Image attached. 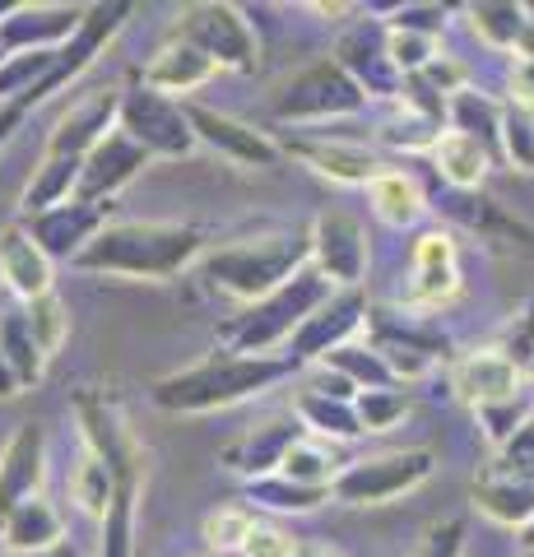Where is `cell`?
Segmentation results:
<instances>
[{
    "mask_svg": "<svg viewBox=\"0 0 534 557\" xmlns=\"http://www.w3.org/2000/svg\"><path fill=\"white\" fill-rule=\"evenodd\" d=\"M210 251V233L196 223H159V219H122L108 223L89 247L79 251L75 270L112 274V278H177L182 270L200 265Z\"/></svg>",
    "mask_w": 534,
    "mask_h": 557,
    "instance_id": "1",
    "label": "cell"
},
{
    "mask_svg": "<svg viewBox=\"0 0 534 557\" xmlns=\"http://www.w3.org/2000/svg\"><path fill=\"white\" fill-rule=\"evenodd\" d=\"M293 372H298V362L288 354L251 358V354H233V348H214L210 358L191 362V368L159 376L149 386V399L163 413H214V409H233L251 395L280 386Z\"/></svg>",
    "mask_w": 534,
    "mask_h": 557,
    "instance_id": "2",
    "label": "cell"
},
{
    "mask_svg": "<svg viewBox=\"0 0 534 557\" xmlns=\"http://www.w3.org/2000/svg\"><path fill=\"white\" fill-rule=\"evenodd\" d=\"M75 418L84 432V446L102 456L116 474V497L112 511L102 520V553L98 557H140L135 553V502H140V479H145V450L135 442L126 413L116 399L98 391L75 395Z\"/></svg>",
    "mask_w": 534,
    "mask_h": 557,
    "instance_id": "3",
    "label": "cell"
},
{
    "mask_svg": "<svg viewBox=\"0 0 534 557\" xmlns=\"http://www.w3.org/2000/svg\"><path fill=\"white\" fill-rule=\"evenodd\" d=\"M312 265V233H261V237H237L219 242L200 256V278L237 302H261L265 293L288 284L298 270Z\"/></svg>",
    "mask_w": 534,
    "mask_h": 557,
    "instance_id": "4",
    "label": "cell"
},
{
    "mask_svg": "<svg viewBox=\"0 0 534 557\" xmlns=\"http://www.w3.org/2000/svg\"><path fill=\"white\" fill-rule=\"evenodd\" d=\"M335 284L325 278L316 265H307L280 284L274 293H265L261 302L243 307L237 317H228L219 325V339L223 348H233V354H251V358H265L274 344H288L298 330L316 317V311L335 298Z\"/></svg>",
    "mask_w": 534,
    "mask_h": 557,
    "instance_id": "5",
    "label": "cell"
},
{
    "mask_svg": "<svg viewBox=\"0 0 534 557\" xmlns=\"http://www.w3.org/2000/svg\"><path fill=\"white\" fill-rule=\"evenodd\" d=\"M368 94L344 75V65L335 57H325L316 65H307L302 75H293L280 98H274V116L293 121V126H307V131H321L325 121H339V116H358L368 108Z\"/></svg>",
    "mask_w": 534,
    "mask_h": 557,
    "instance_id": "6",
    "label": "cell"
},
{
    "mask_svg": "<svg viewBox=\"0 0 534 557\" xmlns=\"http://www.w3.org/2000/svg\"><path fill=\"white\" fill-rule=\"evenodd\" d=\"M437 456L427 446H409V450H386V456H368V460H349L339 469V479L331 483L335 502L344 507H386V502L413 493L419 483L433 479Z\"/></svg>",
    "mask_w": 534,
    "mask_h": 557,
    "instance_id": "7",
    "label": "cell"
},
{
    "mask_svg": "<svg viewBox=\"0 0 534 557\" xmlns=\"http://www.w3.org/2000/svg\"><path fill=\"white\" fill-rule=\"evenodd\" d=\"M116 131L131 135L149 159H186L200 139L186 116V102L153 94L149 84H131L122 89V112H116Z\"/></svg>",
    "mask_w": 534,
    "mask_h": 557,
    "instance_id": "8",
    "label": "cell"
},
{
    "mask_svg": "<svg viewBox=\"0 0 534 557\" xmlns=\"http://www.w3.org/2000/svg\"><path fill=\"white\" fill-rule=\"evenodd\" d=\"M172 38H186L191 47H200L219 70H256V33L247 24V14L237 5H219V0H204V5H186L172 24Z\"/></svg>",
    "mask_w": 534,
    "mask_h": 557,
    "instance_id": "9",
    "label": "cell"
},
{
    "mask_svg": "<svg viewBox=\"0 0 534 557\" xmlns=\"http://www.w3.org/2000/svg\"><path fill=\"white\" fill-rule=\"evenodd\" d=\"M372 348L386 358L395 381H419L437 368L446 339L413 311H372Z\"/></svg>",
    "mask_w": 534,
    "mask_h": 557,
    "instance_id": "10",
    "label": "cell"
},
{
    "mask_svg": "<svg viewBox=\"0 0 534 557\" xmlns=\"http://www.w3.org/2000/svg\"><path fill=\"white\" fill-rule=\"evenodd\" d=\"M372 321V302L363 288H339L331 302H325L312 321H307L298 335L288 339V358L298 362V368H321L325 358L335 354V348L353 344V335Z\"/></svg>",
    "mask_w": 534,
    "mask_h": 557,
    "instance_id": "11",
    "label": "cell"
},
{
    "mask_svg": "<svg viewBox=\"0 0 534 557\" xmlns=\"http://www.w3.org/2000/svg\"><path fill=\"white\" fill-rule=\"evenodd\" d=\"M335 61L344 65L368 98H405V75L390 61V33L386 20H358L335 47Z\"/></svg>",
    "mask_w": 534,
    "mask_h": 557,
    "instance_id": "12",
    "label": "cell"
},
{
    "mask_svg": "<svg viewBox=\"0 0 534 557\" xmlns=\"http://www.w3.org/2000/svg\"><path fill=\"white\" fill-rule=\"evenodd\" d=\"M307 437V428H302V418L298 413H280V418H265V423H256L247 432H237V437L219 450V465L228 469V474L237 479H270V474H280L284 460H288V450L298 446Z\"/></svg>",
    "mask_w": 534,
    "mask_h": 557,
    "instance_id": "13",
    "label": "cell"
},
{
    "mask_svg": "<svg viewBox=\"0 0 534 557\" xmlns=\"http://www.w3.org/2000/svg\"><path fill=\"white\" fill-rule=\"evenodd\" d=\"M460 293V260L451 233H423L413 242V270L400 288V307L423 317V311L446 307Z\"/></svg>",
    "mask_w": 534,
    "mask_h": 557,
    "instance_id": "14",
    "label": "cell"
},
{
    "mask_svg": "<svg viewBox=\"0 0 534 557\" xmlns=\"http://www.w3.org/2000/svg\"><path fill=\"white\" fill-rule=\"evenodd\" d=\"M24 233L38 242V247L51 260H79V251L112 223V205H89V200H65V205H51L42 214H24Z\"/></svg>",
    "mask_w": 534,
    "mask_h": 557,
    "instance_id": "15",
    "label": "cell"
},
{
    "mask_svg": "<svg viewBox=\"0 0 534 557\" xmlns=\"http://www.w3.org/2000/svg\"><path fill=\"white\" fill-rule=\"evenodd\" d=\"M284 159H298L339 186H372L386 172V163L376 159V149L353 145V139H339V135H325V131H302V135L284 139Z\"/></svg>",
    "mask_w": 534,
    "mask_h": 557,
    "instance_id": "16",
    "label": "cell"
},
{
    "mask_svg": "<svg viewBox=\"0 0 534 557\" xmlns=\"http://www.w3.org/2000/svg\"><path fill=\"white\" fill-rule=\"evenodd\" d=\"M312 265L335 288H358L368 274V228L344 209H325L312 223Z\"/></svg>",
    "mask_w": 534,
    "mask_h": 557,
    "instance_id": "17",
    "label": "cell"
},
{
    "mask_svg": "<svg viewBox=\"0 0 534 557\" xmlns=\"http://www.w3.org/2000/svg\"><path fill=\"white\" fill-rule=\"evenodd\" d=\"M186 116H191V131L200 145H210L214 153H223L228 163L237 168H280L284 159V145L265 131L247 126L228 112H214V108H200V102H186Z\"/></svg>",
    "mask_w": 534,
    "mask_h": 557,
    "instance_id": "18",
    "label": "cell"
},
{
    "mask_svg": "<svg viewBox=\"0 0 534 557\" xmlns=\"http://www.w3.org/2000/svg\"><path fill=\"white\" fill-rule=\"evenodd\" d=\"M89 5H14L0 20V51H61L79 33Z\"/></svg>",
    "mask_w": 534,
    "mask_h": 557,
    "instance_id": "19",
    "label": "cell"
},
{
    "mask_svg": "<svg viewBox=\"0 0 534 557\" xmlns=\"http://www.w3.org/2000/svg\"><path fill=\"white\" fill-rule=\"evenodd\" d=\"M42 474H47V432L38 423H20L14 437L0 446V525L28 497H42Z\"/></svg>",
    "mask_w": 534,
    "mask_h": 557,
    "instance_id": "20",
    "label": "cell"
},
{
    "mask_svg": "<svg viewBox=\"0 0 534 557\" xmlns=\"http://www.w3.org/2000/svg\"><path fill=\"white\" fill-rule=\"evenodd\" d=\"M451 391H456L470 409L502 405V399H521V395H525V372L516 368L507 354H497V348H479V354H464V358L456 362Z\"/></svg>",
    "mask_w": 534,
    "mask_h": 557,
    "instance_id": "21",
    "label": "cell"
},
{
    "mask_svg": "<svg viewBox=\"0 0 534 557\" xmlns=\"http://www.w3.org/2000/svg\"><path fill=\"white\" fill-rule=\"evenodd\" d=\"M140 168H149V153L135 145L131 135L112 131V135L89 153V159H84V177H79L75 196L89 200V205H112L116 190L140 177Z\"/></svg>",
    "mask_w": 534,
    "mask_h": 557,
    "instance_id": "22",
    "label": "cell"
},
{
    "mask_svg": "<svg viewBox=\"0 0 534 557\" xmlns=\"http://www.w3.org/2000/svg\"><path fill=\"white\" fill-rule=\"evenodd\" d=\"M474 507L488 520L507 530H530L534 525V474H521V469L493 465L474 479Z\"/></svg>",
    "mask_w": 534,
    "mask_h": 557,
    "instance_id": "23",
    "label": "cell"
},
{
    "mask_svg": "<svg viewBox=\"0 0 534 557\" xmlns=\"http://www.w3.org/2000/svg\"><path fill=\"white\" fill-rule=\"evenodd\" d=\"M0 278H5V288L24 307L57 293L51 288V256L24 233V223H5L0 228Z\"/></svg>",
    "mask_w": 534,
    "mask_h": 557,
    "instance_id": "24",
    "label": "cell"
},
{
    "mask_svg": "<svg viewBox=\"0 0 534 557\" xmlns=\"http://www.w3.org/2000/svg\"><path fill=\"white\" fill-rule=\"evenodd\" d=\"M214 75H219V65L204 57L200 47H191L186 38H167V42L149 57L140 84H149L153 94H167V98L182 102V94H196L200 84H210Z\"/></svg>",
    "mask_w": 534,
    "mask_h": 557,
    "instance_id": "25",
    "label": "cell"
},
{
    "mask_svg": "<svg viewBox=\"0 0 534 557\" xmlns=\"http://www.w3.org/2000/svg\"><path fill=\"white\" fill-rule=\"evenodd\" d=\"M0 544H5V553H42V548L65 544L61 511L51 507L47 497H28L24 507H14L10 520L0 525Z\"/></svg>",
    "mask_w": 534,
    "mask_h": 557,
    "instance_id": "26",
    "label": "cell"
},
{
    "mask_svg": "<svg viewBox=\"0 0 534 557\" xmlns=\"http://www.w3.org/2000/svg\"><path fill=\"white\" fill-rule=\"evenodd\" d=\"M433 163L446 182H451L456 190H474V186H484L488 177V168H493V149L488 145H479L474 135H464V131H451L446 126L442 139L433 145Z\"/></svg>",
    "mask_w": 534,
    "mask_h": 557,
    "instance_id": "27",
    "label": "cell"
},
{
    "mask_svg": "<svg viewBox=\"0 0 534 557\" xmlns=\"http://www.w3.org/2000/svg\"><path fill=\"white\" fill-rule=\"evenodd\" d=\"M470 28L479 42H488L497 51H516V47H530L534 38V24H530V10L525 5H511V0H484V5H470Z\"/></svg>",
    "mask_w": 534,
    "mask_h": 557,
    "instance_id": "28",
    "label": "cell"
},
{
    "mask_svg": "<svg viewBox=\"0 0 534 557\" xmlns=\"http://www.w3.org/2000/svg\"><path fill=\"white\" fill-rule=\"evenodd\" d=\"M368 196H372L376 219H382L386 228H400V233L413 228V223L423 219V209H427L419 182H413L409 172H400V168H386L382 177L368 186Z\"/></svg>",
    "mask_w": 534,
    "mask_h": 557,
    "instance_id": "29",
    "label": "cell"
},
{
    "mask_svg": "<svg viewBox=\"0 0 534 557\" xmlns=\"http://www.w3.org/2000/svg\"><path fill=\"white\" fill-rule=\"evenodd\" d=\"M307 437H321V442H353L363 437V423H358V409L349 399H331V395H316V391H302L298 395V409Z\"/></svg>",
    "mask_w": 534,
    "mask_h": 557,
    "instance_id": "30",
    "label": "cell"
},
{
    "mask_svg": "<svg viewBox=\"0 0 534 557\" xmlns=\"http://www.w3.org/2000/svg\"><path fill=\"white\" fill-rule=\"evenodd\" d=\"M0 358L20 372L24 391L38 386L42 372H47V354L38 348V339H33V325L24 317V307L20 311H0Z\"/></svg>",
    "mask_w": 534,
    "mask_h": 557,
    "instance_id": "31",
    "label": "cell"
},
{
    "mask_svg": "<svg viewBox=\"0 0 534 557\" xmlns=\"http://www.w3.org/2000/svg\"><path fill=\"white\" fill-rule=\"evenodd\" d=\"M331 497H335L331 487H307V483H293L284 474H270V479L247 483V502H256V507H270V511H280V516H307V511L325 507Z\"/></svg>",
    "mask_w": 534,
    "mask_h": 557,
    "instance_id": "32",
    "label": "cell"
},
{
    "mask_svg": "<svg viewBox=\"0 0 534 557\" xmlns=\"http://www.w3.org/2000/svg\"><path fill=\"white\" fill-rule=\"evenodd\" d=\"M61 57H65V47L61 51H14V57H5L0 61V102H14L33 94L38 84H47L61 70Z\"/></svg>",
    "mask_w": 534,
    "mask_h": 557,
    "instance_id": "33",
    "label": "cell"
},
{
    "mask_svg": "<svg viewBox=\"0 0 534 557\" xmlns=\"http://www.w3.org/2000/svg\"><path fill=\"white\" fill-rule=\"evenodd\" d=\"M451 131H464V135H474L479 145H502V112L507 108H497V102L488 94H479V89H460L451 98Z\"/></svg>",
    "mask_w": 534,
    "mask_h": 557,
    "instance_id": "34",
    "label": "cell"
},
{
    "mask_svg": "<svg viewBox=\"0 0 534 557\" xmlns=\"http://www.w3.org/2000/svg\"><path fill=\"white\" fill-rule=\"evenodd\" d=\"M325 368H335L339 376H349L353 386H358V395H363V391H390V386H400L395 372L386 368V358L376 354L372 344H358V339L335 348V354L325 358Z\"/></svg>",
    "mask_w": 534,
    "mask_h": 557,
    "instance_id": "35",
    "label": "cell"
},
{
    "mask_svg": "<svg viewBox=\"0 0 534 557\" xmlns=\"http://www.w3.org/2000/svg\"><path fill=\"white\" fill-rule=\"evenodd\" d=\"M71 493H75V502H79L84 516L108 520L112 497H116V474H112V465L102 460V456H94V450H84V460H79L75 479H71Z\"/></svg>",
    "mask_w": 534,
    "mask_h": 557,
    "instance_id": "36",
    "label": "cell"
},
{
    "mask_svg": "<svg viewBox=\"0 0 534 557\" xmlns=\"http://www.w3.org/2000/svg\"><path fill=\"white\" fill-rule=\"evenodd\" d=\"M339 456L331 450V442H321V437H302L298 446L288 450V460L280 474L293 479V483H307V487H331L339 479Z\"/></svg>",
    "mask_w": 534,
    "mask_h": 557,
    "instance_id": "37",
    "label": "cell"
},
{
    "mask_svg": "<svg viewBox=\"0 0 534 557\" xmlns=\"http://www.w3.org/2000/svg\"><path fill=\"white\" fill-rule=\"evenodd\" d=\"M437 139H442V121L413 112V108H405L400 116H390L386 126H382V145L405 149V153H423V149L433 153Z\"/></svg>",
    "mask_w": 534,
    "mask_h": 557,
    "instance_id": "38",
    "label": "cell"
},
{
    "mask_svg": "<svg viewBox=\"0 0 534 557\" xmlns=\"http://www.w3.org/2000/svg\"><path fill=\"white\" fill-rule=\"evenodd\" d=\"M24 317H28L33 339H38V348H42L47 358L65 344V335H71V311H65V302L57 298V293H47V298L28 302V307H24Z\"/></svg>",
    "mask_w": 534,
    "mask_h": 557,
    "instance_id": "39",
    "label": "cell"
},
{
    "mask_svg": "<svg viewBox=\"0 0 534 557\" xmlns=\"http://www.w3.org/2000/svg\"><path fill=\"white\" fill-rule=\"evenodd\" d=\"M353 409H358V423H363V432H390L409 413V395L400 386H390V391H363V395L353 399Z\"/></svg>",
    "mask_w": 534,
    "mask_h": 557,
    "instance_id": "40",
    "label": "cell"
},
{
    "mask_svg": "<svg viewBox=\"0 0 534 557\" xmlns=\"http://www.w3.org/2000/svg\"><path fill=\"white\" fill-rule=\"evenodd\" d=\"M251 530H256V516L247 507H219L214 516H204V530L200 534H204V544H210L214 553H228V548L243 553Z\"/></svg>",
    "mask_w": 534,
    "mask_h": 557,
    "instance_id": "41",
    "label": "cell"
},
{
    "mask_svg": "<svg viewBox=\"0 0 534 557\" xmlns=\"http://www.w3.org/2000/svg\"><path fill=\"white\" fill-rule=\"evenodd\" d=\"M386 33H390V61L400 65L405 79L423 75V70L442 57L437 38H427V33H409V28H390V24H386Z\"/></svg>",
    "mask_w": 534,
    "mask_h": 557,
    "instance_id": "42",
    "label": "cell"
},
{
    "mask_svg": "<svg viewBox=\"0 0 534 557\" xmlns=\"http://www.w3.org/2000/svg\"><path fill=\"white\" fill-rule=\"evenodd\" d=\"M502 153L516 172H534V112L530 108L502 112Z\"/></svg>",
    "mask_w": 534,
    "mask_h": 557,
    "instance_id": "43",
    "label": "cell"
},
{
    "mask_svg": "<svg viewBox=\"0 0 534 557\" xmlns=\"http://www.w3.org/2000/svg\"><path fill=\"white\" fill-rule=\"evenodd\" d=\"M474 413H479V428H484V437H488L497 450H502V446L516 437V432L525 428V418H530L534 409H530V399L521 395V399H502V405H484V409H474Z\"/></svg>",
    "mask_w": 534,
    "mask_h": 557,
    "instance_id": "44",
    "label": "cell"
},
{
    "mask_svg": "<svg viewBox=\"0 0 534 557\" xmlns=\"http://www.w3.org/2000/svg\"><path fill=\"white\" fill-rule=\"evenodd\" d=\"M493 348L497 354H507L521 372H534V307L516 311V317L507 321V330H502V339H497Z\"/></svg>",
    "mask_w": 534,
    "mask_h": 557,
    "instance_id": "45",
    "label": "cell"
},
{
    "mask_svg": "<svg viewBox=\"0 0 534 557\" xmlns=\"http://www.w3.org/2000/svg\"><path fill=\"white\" fill-rule=\"evenodd\" d=\"M390 28H409V33H427V38H442L446 28V10L442 5H395L386 14Z\"/></svg>",
    "mask_w": 534,
    "mask_h": 557,
    "instance_id": "46",
    "label": "cell"
},
{
    "mask_svg": "<svg viewBox=\"0 0 534 557\" xmlns=\"http://www.w3.org/2000/svg\"><path fill=\"white\" fill-rule=\"evenodd\" d=\"M460 553H464V520L451 516V520H442V525L427 530V539L413 557H460Z\"/></svg>",
    "mask_w": 534,
    "mask_h": 557,
    "instance_id": "47",
    "label": "cell"
},
{
    "mask_svg": "<svg viewBox=\"0 0 534 557\" xmlns=\"http://www.w3.org/2000/svg\"><path fill=\"white\" fill-rule=\"evenodd\" d=\"M293 553H298V539H288L280 525H261V520H256V530L243 544V557H293Z\"/></svg>",
    "mask_w": 534,
    "mask_h": 557,
    "instance_id": "48",
    "label": "cell"
},
{
    "mask_svg": "<svg viewBox=\"0 0 534 557\" xmlns=\"http://www.w3.org/2000/svg\"><path fill=\"white\" fill-rule=\"evenodd\" d=\"M507 89H511V108H530L534 112V51H516Z\"/></svg>",
    "mask_w": 534,
    "mask_h": 557,
    "instance_id": "49",
    "label": "cell"
},
{
    "mask_svg": "<svg viewBox=\"0 0 534 557\" xmlns=\"http://www.w3.org/2000/svg\"><path fill=\"white\" fill-rule=\"evenodd\" d=\"M497 465L507 469H521V474H534V413L525 418V428L516 432V437L497 450Z\"/></svg>",
    "mask_w": 534,
    "mask_h": 557,
    "instance_id": "50",
    "label": "cell"
},
{
    "mask_svg": "<svg viewBox=\"0 0 534 557\" xmlns=\"http://www.w3.org/2000/svg\"><path fill=\"white\" fill-rule=\"evenodd\" d=\"M307 391L331 395V399H349V405L358 399V386H353V381H349V376H339L335 368H325V362H321V368L312 372V386H307Z\"/></svg>",
    "mask_w": 534,
    "mask_h": 557,
    "instance_id": "51",
    "label": "cell"
},
{
    "mask_svg": "<svg viewBox=\"0 0 534 557\" xmlns=\"http://www.w3.org/2000/svg\"><path fill=\"white\" fill-rule=\"evenodd\" d=\"M14 395H24V381L5 358H0V399H14Z\"/></svg>",
    "mask_w": 534,
    "mask_h": 557,
    "instance_id": "52",
    "label": "cell"
},
{
    "mask_svg": "<svg viewBox=\"0 0 534 557\" xmlns=\"http://www.w3.org/2000/svg\"><path fill=\"white\" fill-rule=\"evenodd\" d=\"M293 557H344V553L331 544H316V539H298V553Z\"/></svg>",
    "mask_w": 534,
    "mask_h": 557,
    "instance_id": "53",
    "label": "cell"
},
{
    "mask_svg": "<svg viewBox=\"0 0 534 557\" xmlns=\"http://www.w3.org/2000/svg\"><path fill=\"white\" fill-rule=\"evenodd\" d=\"M5 557H79L71 544H57V548H42V553H5Z\"/></svg>",
    "mask_w": 534,
    "mask_h": 557,
    "instance_id": "54",
    "label": "cell"
},
{
    "mask_svg": "<svg viewBox=\"0 0 534 557\" xmlns=\"http://www.w3.org/2000/svg\"><path fill=\"white\" fill-rule=\"evenodd\" d=\"M521 548H534V525H530V530L521 534Z\"/></svg>",
    "mask_w": 534,
    "mask_h": 557,
    "instance_id": "55",
    "label": "cell"
},
{
    "mask_svg": "<svg viewBox=\"0 0 534 557\" xmlns=\"http://www.w3.org/2000/svg\"><path fill=\"white\" fill-rule=\"evenodd\" d=\"M521 557H534V548H521Z\"/></svg>",
    "mask_w": 534,
    "mask_h": 557,
    "instance_id": "56",
    "label": "cell"
},
{
    "mask_svg": "<svg viewBox=\"0 0 534 557\" xmlns=\"http://www.w3.org/2000/svg\"><path fill=\"white\" fill-rule=\"evenodd\" d=\"M0 61H5V51H0Z\"/></svg>",
    "mask_w": 534,
    "mask_h": 557,
    "instance_id": "57",
    "label": "cell"
}]
</instances>
